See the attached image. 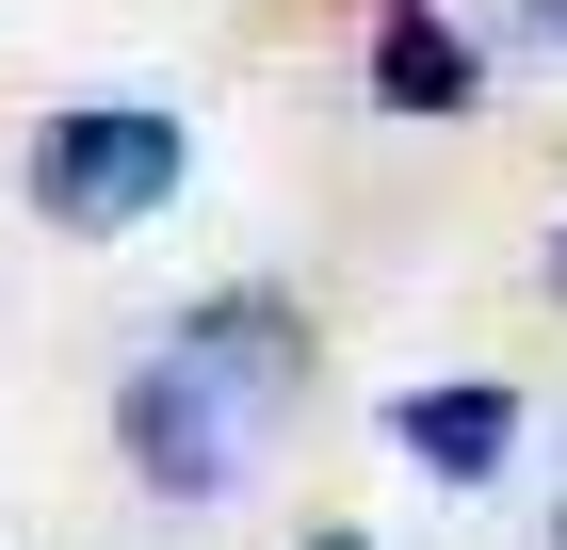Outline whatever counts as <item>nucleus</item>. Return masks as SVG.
Returning <instances> with one entry per match:
<instances>
[{
  "mask_svg": "<svg viewBox=\"0 0 567 550\" xmlns=\"http://www.w3.org/2000/svg\"><path fill=\"white\" fill-rule=\"evenodd\" d=\"M390 454H422L437 486H503V454H519V388H486V373L390 388Z\"/></svg>",
  "mask_w": 567,
  "mask_h": 550,
  "instance_id": "7ed1b4c3",
  "label": "nucleus"
},
{
  "mask_svg": "<svg viewBox=\"0 0 567 550\" xmlns=\"http://www.w3.org/2000/svg\"><path fill=\"white\" fill-rule=\"evenodd\" d=\"M373 97H390V114H486V49L454 33V17H437V0H390V17H373Z\"/></svg>",
  "mask_w": 567,
  "mask_h": 550,
  "instance_id": "20e7f679",
  "label": "nucleus"
},
{
  "mask_svg": "<svg viewBox=\"0 0 567 550\" xmlns=\"http://www.w3.org/2000/svg\"><path fill=\"white\" fill-rule=\"evenodd\" d=\"M260 437H276V405H260V388H227L212 356H178V340L114 373V454H131L163 502H227Z\"/></svg>",
  "mask_w": 567,
  "mask_h": 550,
  "instance_id": "f03ea898",
  "label": "nucleus"
},
{
  "mask_svg": "<svg viewBox=\"0 0 567 550\" xmlns=\"http://www.w3.org/2000/svg\"><path fill=\"white\" fill-rule=\"evenodd\" d=\"M178 356H212L227 388L292 405V373H308V308H292V292H195V308H178Z\"/></svg>",
  "mask_w": 567,
  "mask_h": 550,
  "instance_id": "39448f33",
  "label": "nucleus"
},
{
  "mask_svg": "<svg viewBox=\"0 0 567 550\" xmlns=\"http://www.w3.org/2000/svg\"><path fill=\"white\" fill-rule=\"evenodd\" d=\"M195 178V129L163 114V97H65V114L33 129V211L65 227V243H114V227H146Z\"/></svg>",
  "mask_w": 567,
  "mask_h": 550,
  "instance_id": "f257e3e1",
  "label": "nucleus"
},
{
  "mask_svg": "<svg viewBox=\"0 0 567 550\" xmlns=\"http://www.w3.org/2000/svg\"><path fill=\"white\" fill-rule=\"evenodd\" d=\"M308 550H373V535H308Z\"/></svg>",
  "mask_w": 567,
  "mask_h": 550,
  "instance_id": "6e6552de",
  "label": "nucleus"
},
{
  "mask_svg": "<svg viewBox=\"0 0 567 550\" xmlns=\"http://www.w3.org/2000/svg\"><path fill=\"white\" fill-rule=\"evenodd\" d=\"M535 276H551V308H567V227H551V259H535Z\"/></svg>",
  "mask_w": 567,
  "mask_h": 550,
  "instance_id": "0eeeda50",
  "label": "nucleus"
},
{
  "mask_svg": "<svg viewBox=\"0 0 567 550\" xmlns=\"http://www.w3.org/2000/svg\"><path fill=\"white\" fill-rule=\"evenodd\" d=\"M519 33H535V49H567V0H519Z\"/></svg>",
  "mask_w": 567,
  "mask_h": 550,
  "instance_id": "423d86ee",
  "label": "nucleus"
}]
</instances>
